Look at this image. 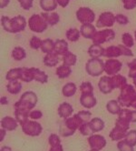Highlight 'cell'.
<instances>
[{"label": "cell", "mask_w": 136, "mask_h": 151, "mask_svg": "<svg viewBox=\"0 0 136 151\" xmlns=\"http://www.w3.org/2000/svg\"><path fill=\"white\" fill-rule=\"evenodd\" d=\"M90 151H99V150H97V149H91Z\"/></svg>", "instance_id": "cell-62"}, {"label": "cell", "mask_w": 136, "mask_h": 151, "mask_svg": "<svg viewBox=\"0 0 136 151\" xmlns=\"http://www.w3.org/2000/svg\"><path fill=\"white\" fill-rule=\"evenodd\" d=\"M112 80H113V84L114 88H120L122 89L125 86L127 85V79L125 77L122 75H114L112 76Z\"/></svg>", "instance_id": "cell-27"}, {"label": "cell", "mask_w": 136, "mask_h": 151, "mask_svg": "<svg viewBox=\"0 0 136 151\" xmlns=\"http://www.w3.org/2000/svg\"><path fill=\"white\" fill-rule=\"evenodd\" d=\"M133 101H136V93H135V96H134V99H133ZM132 101V102H133Z\"/></svg>", "instance_id": "cell-61"}, {"label": "cell", "mask_w": 136, "mask_h": 151, "mask_svg": "<svg viewBox=\"0 0 136 151\" xmlns=\"http://www.w3.org/2000/svg\"><path fill=\"white\" fill-rule=\"evenodd\" d=\"M83 125L80 118L75 114L74 116H70L65 120L64 124L60 126V134L63 137H69L74 135L75 130Z\"/></svg>", "instance_id": "cell-4"}, {"label": "cell", "mask_w": 136, "mask_h": 151, "mask_svg": "<svg viewBox=\"0 0 136 151\" xmlns=\"http://www.w3.org/2000/svg\"><path fill=\"white\" fill-rule=\"evenodd\" d=\"M21 74H22V68H12L6 73V78L8 81H16L21 78Z\"/></svg>", "instance_id": "cell-29"}, {"label": "cell", "mask_w": 136, "mask_h": 151, "mask_svg": "<svg viewBox=\"0 0 136 151\" xmlns=\"http://www.w3.org/2000/svg\"><path fill=\"white\" fill-rule=\"evenodd\" d=\"M127 66L130 68L128 76L132 78H136V58H134L132 62L128 63Z\"/></svg>", "instance_id": "cell-46"}, {"label": "cell", "mask_w": 136, "mask_h": 151, "mask_svg": "<svg viewBox=\"0 0 136 151\" xmlns=\"http://www.w3.org/2000/svg\"><path fill=\"white\" fill-rule=\"evenodd\" d=\"M103 56L109 58H118L120 56H122V52L120 46H111L105 49Z\"/></svg>", "instance_id": "cell-22"}, {"label": "cell", "mask_w": 136, "mask_h": 151, "mask_svg": "<svg viewBox=\"0 0 136 151\" xmlns=\"http://www.w3.org/2000/svg\"><path fill=\"white\" fill-rule=\"evenodd\" d=\"M117 147L119 151H134L133 147L128 144L125 140H120L117 143Z\"/></svg>", "instance_id": "cell-43"}, {"label": "cell", "mask_w": 136, "mask_h": 151, "mask_svg": "<svg viewBox=\"0 0 136 151\" xmlns=\"http://www.w3.org/2000/svg\"><path fill=\"white\" fill-rule=\"evenodd\" d=\"M98 87H99L100 91L102 93H103V94L111 93L114 89L113 80H112V77H108V76L102 77L100 78L99 83H98Z\"/></svg>", "instance_id": "cell-14"}, {"label": "cell", "mask_w": 136, "mask_h": 151, "mask_svg": "<svg viewBox=\"0 0 136 151\" xmlns=\"http://www.w3.org/2000/svg\"><path fill=\"white\" fill-rule=\"evenodd\" d=\"M1 24L5 31L8 33H19L25 30L26 27V20L23 16H16L13 18H9L8 17H1Z\"/></svg>", "instance_id": "cell-1"}, {"label": "cell", "mask_w": 136, "mask_h": 151, "mask_svg": "<svg viewBox=\"0 0 136 151\" xmlns=\"http://www.w3.org/2000/svg\"><path fill=\"white\" fill-rule=\"evenodd\" d=\"M41 16L50 26H55L60 21V17L56 12H43L41 13Z\"/></svg>", "instance_id": "cell-20"}, {"label": "cell", "mask_w": 136, "mask_h": 151, "mask_svg": "<svg viewBox=\"0 0 136 151\" xmlns=\"http://www.w3.org/2000/svg\"><path fill=\"white\" fill-rule=\"evenodd\" d=\"M49 151H64V149H63V146L60 145V146H57V147H51V149Z\"/></svg>", "instance_id": "cell-55"}, {"label": "cell", "mask_w": 136, "mask_h": 151, "mask_svg": "<svg viewBox=\"0 0 136 151\" xmlns=\"http://www.w3.org/2000/svg\"><path fill=\"white\" fill-rule=\"evenodd\" d=\"M79 130L81 132V134L83 136H89V135H93V131L90 126V123H85L83 124L80 127H79Z\"/></svg>", "instance_id": "cell-42"}, {"label": "cell", "mask_w": 136, "mask_h": 151, "mask_svg": "<svg viewBox=\"0 0 136 151\" xmlns=\"http://www.w3.org/2000/svg\"><path fill=\"white\" fill-rule=\"evenodd\" d=\"M122 43L125 47H127L129 48L133 47V44H134L133 37L130 33H124L122 37Z\"/></svg>", "instance_id": "cell-39"}, {"label": "cell", "mask_w": 136, "mask_h": 151, "mask_svg": "<svg viewBox=\"0 0 136 151\" xmlns=\"http://www.w3.org/2000/svg\"><path fill=\"white\" fill-rule=\"evenodd\" d=\"M73 112H74V109H73V106L67 102L62 103L58 107L59 116L62 118H65V119L70 117V116L73 114Z\"/></svg>", "instance_id": "cell-17"}, {"label": "cell", "mask_w": 136, "mask_h": 151, "mask_svg": "<svg viewBox=\"0 0 136 151\" xmlns=\"http://www.w3.org/2000/svg\"><path fill=\"white\" fill-rule=\"evenodd\" d=\"M42 42H43V40H41L39 37L34 36L30 39V47L33 49H39V48H41Z\"/></svg>", "instance_id": "cell-44"}, {"label": "cell", "mask_w": 136, "mask_h": 151, "mask_svg": "<svg viewBox=\"0 0 136 151\" xmlns=\"http://www.w3.org/2000/svg\"><path fill=\"white\" fill-rule=\"evenodd\" d=\"M0 131H1V137H0V141H3V139H4L5 136H6V129L1 127V130H0Z\"/></svg>", "instance_id": "cell-57"}, {"label": "cell", "mask_w": 136, "mask_h": 151, "mask_svg": "<svg viewBox=\"0 0 136 151\" xmlns=\"http://www.w3.org/2000/svg\"><path fill=\"white\" fill-rule=\"evenodd\" d=\"M76 61H77V57L74 53H72L70 51H68L65 56H63V62H64V65H66L68 67L75 66L76 64Z\"/></svg>", "instance_id": "cell-33"}, {"label": "cell", "mask_w": 136, "mask_h": 151, "mask_svg": "<svg viewBox=\"0 0 136 151\" xmlns=\"http://www.w3.org/2000/svg\"><path fill=\"white\" fill-rule=\"evenodd\" d=\"M68 44L64 39H57L55 42V49L54 52L58 56H65L68 52Z\"/></svg>", "instance_id": "cell-18"}, {"label": "cell", "mask_w": 136, "mask_h": 151, "mask_svg": "<svg viewBox=\"0 0 136 151\" xmlns=\"http://www.w3.org/2000/svg\"><path fill=\"white\" fill-rule=\"evenodd\" d=\"M56 0H40V6L45 12H53L57 7Z\"/></svg>", "instance_id": "cell-25"}, {"label": "cell", "mask_w": 136, "mask_h": 151, "mask_svg": "<svg viewBox=\"0 0 136 151\" xmlns=\"http://www.w3.org/2000/svg\"><path fill=\"white\" fill-rule=\"evenodd\" d=\"M124 140L131 146L134 147L136 146V130H131L127 133L126 137H125Z\"/></svg>", "instance_id": "cell-40"}, {"label": "cell", "mask_w": 136, "mask_h": 151, "mask_svg": "<svg viewBox=\"0 0 136 151\" xmlns=\"http://www.w3.org/2000/svg\"><path fill=\"white\" fill-rule=\"evenodd\" d=\"M106 109L108 110L109 113L113 115H116V114H119L122 109L117 100H110L106 105Z\"/></svg>", "instance_id": "cell-35"}, {"label": "cell", "mask_w": 136, "mask_h": 151, "mask_svg": "<svg viewBox=\"0 0 136 151\" xmlns=\"http://www.w3.org/2000/svg\"><path fill=\"white\" fill-rule=\"evenodd\" d=\"M122 4L126 10H132L136 7V0H122Z\"/></svg>", "instance_id": "cell-49"}, {"label": "cell", "mask_w": 136, "mask_h": 151, "mask_svg": "<svg viewBox=\"0 0 136 151\" xmlns=\"http://www.w3.org/2000/svg\"><path fill=\"white\" fill-rule=\"evenodd\" d=\"M76 92V85L75 83L69 82L67 84H66L62 88V94L63 96H66V98H70V96H73Z\"/></svg>", "instance_id": "cell-28"}, {"label": "cell", "mask_w": 136, "mask_h": 151, "mask_svg": "<svg viewBox=\"0 0 136 151\" xmlns=\"http://www.w3.org/2000/svg\"><path fill=\"white\" fill-rule=\"evenodd\" d=\"M22 88V84L19 83L17 80L16 81H9V83L6 85V89L7 91L12 94V95H16L21 91Z\"/></svg>", "instance_id": "cell-32"}, {"label": "cell", "mask_w": 136, "mask_h": 151, "mask_svg": "<svg viewBox=\"0 0 136 151\" xmlns=\"http://www.w3.org/2000/svg\"><path fill=\"white\" fill-rule=\"evenodd\" d=\"M17 126H18L17 120L11 116H5L1 120V127L8 131L15 130V129H16Z\"/></svg>", "instance_id": "cell-19"}, {"label": "cell", "mask_w": 136, "mask_h": 151, "mask_svg": "<svg viewBox=\"0 0 136 151\" xmlns=\"http://www.w3.org/2000/svg\"><path fill=\"white\" fill-rule=\"evenodd\" d=\"M104 51H105V49L103 47H101V45H95V44H93L88 48L89 56L93 58H100L101 57H103L104 55Z\"/></svg>", "instance_id": "cell-21"}, {"label": "cell", "mask_w": 136, "mask_h": 151, "mask_svg": "<svg viewBox=\"0 0 136 151\" xmlns=\"http://www.w3.org/2000/svg\"><path fill=\"white\" fill-rule=\"evenodd\" d=\"M56 1H57L58 5L60 6L65 8V7H66L68 6V4H69V2L71 1V0H56Z\"/></svg>", "instance_id": "cell-53"}, {"label": "cell", "mask_w": 136, "mask_h": 151, "mask_svg": "<svg viewBox=\"0 0 136 151\" xmlns=\"http://www.w3.org/2000/svg\"><path fill=\"white\" fill-rule=\"evenodd\" d=\"M86 72L92 77H98L104 71V63L100 58H90L85 65Z\"/></svg>", "instance_id": "cell-6"}, {"label": "cell", "mask_w": 136, "mask_h": 151, "mask_svg": "<svg viewBox=\"0 0 136 151\" xmlns=\"http://www.w3.org/2000/svg\"><path fill=\"white\" fill-rule=\"evenodd\" d=\"M89 123H90V126H91V127L93 129V133L102 131L103 129V127H104V122L101 119L100 117L93 118V119H91V121Z\"/></svg>", "instance_id": "cell-30"}, {"label": "cell", "mask_w": 136, "mask_h": 151, "mask_svg": "<svg viewBox=\"0 0 136 151\" xmlns=\"http://www.w3.org/2000/svg\"><path fill=\"white\" fill-rule=\"evenodd\" d=\"M9 2H10V0H0V7L4 8V7L7 6Z\"/></svg>", "instance_id": "cell-54"}, {"label": "cell", "mask_w": 136, "mask_h": 151, "mask_svg": "<svg viewBox=\"0 0 136 151\" xmlns=\"http://www.w3.org/2000/svg\"><path fill=\"white\" fill-rule=\"evenodd\" d=\"M130 122H131V120L129 119V118L119 116L118 119L115 122V127H120V128L123 129V130L127 131L130 127Z\"/></svg>", "instance_id": "cell-38"}, {"label": "cell", "mask_w": 136, "mask_h": 151, "mask_svg": "<svg viewBox=\"0 0 136 151\" xmlns=\"http://www.w3.org/2000/svg\"><path fill=\"white\" fill-rule=\"evenodd\" d=\"M115 37V32L112 29H105L98 31L95 34L93 37L92 38L93 43L95 45H102L103 43L113 40Z\"/></svg>", "instance_id": "cell-10"}, {"label": "cell", "mask_w": 136, "mask_h": 151, "mask_svg": "<svg viewBox=\"0 0 136 151\" xmlns=\"http://www.w3.org/2000/svg\"><path fill=\"white\" fill-rule=\"evenodd\" d=\"M134 37H135V39H136V30H135V33H134Z\"/></svg>", "instance_id": "cell-63"}, {"label": "cell", "mask_w": 136, "mask_h": 151, "mask_svg": "<svg viewBox=\"0 0 136 151\" xmlns=\"http://www.w3.org/2000/svg\"><path fill=\"white\" fill-rule=\"evenodd\" d=\"M48 141H49V145L51 146V147H57V146L61 145L60 137L57 135H56V134H51L49 138H48Z\"/></svg>", "instance_id": "cell-45"}, {"label": "cell", "mask_w": 136, "mask_h": 151, "mask_svg": "<svg viewBox=\"0 0 136 151\" xmlns=\"http://www.w3.org/2000/svg\"><path fill=\"white\" fill-rule=\"evenodd\" d=\"M80 32L81 35L87 39H92L96 33V28L95 26H93L92 24H83L80 27Z\"/></svg>", "instance_id": "cell-16"}, {"label": "cell", "mask_w": 136, "mask_h": 151, "mask_svg": "<svg viewBox=\"0 0 136 151\" xmlns=\"http://www.w3.org/2000/svg\"><path fill=\"white\" fill-rule=\"evenodd\" d=\"M20 79L26 83L36 80V81H38L42 84H44L48 81V77L44 71H42L38 68H22V74H21Z\"/></svg>", "instance_id": "cell-2"}, {"label": "cell", "mask_w": 136, "mask_h": 151, "mask_svg": "<svg viewBox=\"0 0 136 151\" xmlns=\"http://www.w3.org/2000/svg\"><path fill=\"white\" fill-rule=\"evenodd\" d=\"M80 103L83 106L86 107V109H92L96 105L97 101L93 93H82L80 98Z\"/></svg>", "instance_id": "cell-15"}, {"label": "cell", "mask_w": 136, "mask_h": 151, "mask_svg": "<svg viewBox=\"0 0 136 151\" xmlns=\"http://www.w3.org/2000/svg\"><path fill=\"white\" fill-rule=\"evenodd\" d=\"M115 21L120 24V25H127L129 23V19L126 16H124L122 14H118L115 16Z\"/></svg>", "instance_id": "cell-48"}, {"label": "cell", "mask_w": 136, "mask_h": 151, "mask_svg": "<svg viewBox=\"0 0 136 151\" xmlns=\"http://www.w3.org/2000/svg\"><path fill=\"white\" fill-rule=\"evenodd\" d=\"M26 50L23 47H16L12 50V58L16 61L23 60L24 58H26Z\"/></svg>", "instance_id": "cell-36"}, {"label": "cell", "mask_w": 136, "mask_h": 151, "mask_svg": "<svg viewBox=\"0 0 136 151\" xmlns=\"http://www.w3.org/2000/svg\"><path fill=\"white\" fill-rule=\"evenodd\" d=\"M33 1L34 0H18V2L20 3V6L25 10H29L33 6Z\"/></svg>", "instance_id": "cell-50"}, {"label": "cell", "mask_w": 136, "mask_h": 151, "mask_svg": "<svg viewBox=\"0 0 136 151\" xmlns=\"http://www.w3.org/2000/svg\"><path fill=\"white\" fill-rule=\"evenodd\" d=\"M58 62H59L58 55L55 52L46 54V56L44 58V64L46 67H49V68H53V67L56 66Z\"/></svg>", "instance_id": "cell-26"}, {"label": "cell", "mask_w": 136, "mask_h": 151, "mask_svg": "<svg viewBox=\"0 0 136 151\" xmlns=\"http://www.w3.org/2000/svg\"><path fill=\"white\" fill-rule=\"evenodd\" d=\"M0 151H12V149L10 148L9 147H7V146H4V147H1V149H0Z\"/></svg>", "instance_id": "cell-58"}, {"label": "cell", "mask_w": 136, "mask_h": 151, "mask_svg": "<svg viewBox=\"0 0 136 151\" xmlns=\"http://www.w3.org/2000/svg\"><path fill=\"white\" fill-rule=\"evenodd\" d=\"M80 34L81 32L77 29V28H70L66 31V38L69 40V41H72V42H75L79 39L80 37Z\"/></svg>", "instance_id": "cell-37"}, {"label": "cell", "mask_w": 136, "mask_h": 151, "mask_svg": "<svg viewBox=\"0 0 136 151\" xmlns=\"http://www.w3.org/2000/svg\"><path fill=\"white\" fill-rule=\"evenodd\" d=\"M54 49H55V42L53 40L50 38L43 40L42 46H41V50L44 53L46 54L52 53V52H54Z\"/></svg>", "instance_id": "cell-34"}, {"label": "cell", "mask_w": 136, "mask_h": 151, "mask_svg": "<svg viewBox=\"0 0 136 151\" xmlns=\"http://www.w3.org/2000/svg\"><path fill=\"white\" fill-rule=\"evenodd\" d=\"M31 111H27V110H24V109H16L15 110V116H16V119L17 120V122L22 126L23 124H25L28 119L29 115H30Z\"/></svg>", "instance_id": "cell-24"}, {"label": "cell", "mask_w": 136, "mask_h": 151, "mask_svg": "<svg viewBox=\"0 0 136 151\" xmlns=\"http://www.w3.org/2000/svg\"><path fill=\"white\" fill-rule=\"evenodd\" d=\"M80 90L82 93H93V87L90 82H83L80 86Z\"/></svg>", "instance_id": "cell-47"}, {"label": "cell", "mask_w": 136, "mask_h": 151, "mask_svg": "<svg viewBox=\"0 0 136 151\" xmlns=\"http://www.w3.org/2000/svg\"><path fill=\"white\" fill-rule=\"evenodd\" d=\"M76 18L83 25L92 24L95 19V14L89 7H80L76 11Z\"/></svg>", "instance_id": "cell-8"}, {"label": "cell", "mask_w": 136, "mask_h": 151, "mask_svg": "<svg viewBox=\"0 0 136 151\" xmlns=\"http://www.w3.org/2000/svg\"><path fill=\"white\" fill-rule=\"evenodd\" d=\"M122 64L118 59L110 58L104 63V72L108 76L117 75L122 69Z\"/></svg>", "instance_id": "cell-11"}, {"label": "cell", "mask_w": 136, "mask_h": 151, "mask_svg": "<svg viewBox=\"0 0 136 151\" xmlns=\"http://www.w3.org/2000/svg\"><path fill=\"white\" fill-rule=\"evenodd\" d=\"M133 84H134L135 88H136V78H133Z\"/></svg>", "instance_id": "cell-60"}, {"label": "cell", "mask_w": 136, "mask_h": 151, "mask_svg": "<svg viewBox=\"0 0 136 151\" xmlns=\"http://www.w3.org/2000/svg\"><path fill=\"white\" fill-rule=\"evenodd\" d=\"M29 28L36 33H43L45 30H46L48 24L46 22V20L41 15H32L28 20Z\"/></svg>", "instance_id": "cell-7"}, {"label": "cell", "mask_w": 136, "mask_h": 151, "mask_svg": "<svg viewBox=\"0 0 136 151\" xmlns=\"http://www.w3.org/2000/svg\"><path fill=\"white\" fill-rule=\"evenodd\" d=\"M37 103V96L33 91H26L15 104V109L31 111Z\"/></svg>", "instance_id": "cell-3"}, {"label": "cell", "mask_w": 136, "mask_h": 151, "mask_svg": "<svg viewBox=\"0 0 136 151\" xmlns=\"http://www.w3.org/2000/svg\"><path fill=\"white\" fill-rule=\"evenodd\" d=\"M131 122L136 123V111H132L131 113Z\"/></svg>", "instance_id": "cell-56"}, {"label": "cell", "mask_w": 136, "mask_h": 151, "mask_svg": "<svg viewBox=\"0 0 136 151\" xmlns=\"http://www.w3.org/2000/svg\"><path fill=\"white\" fill-rule=\"evenodd\" d=\"M56 75L59 78H66L67 77L71 75L72 73V69H71V67H68L66 65H64L63 64L62 66L58 67L56 68Z\"/></svg>", "instance_id": "cell-31"}, {"label": "cell", "mask_w": 136, "mask_h": 151, "mask_svg": "<svg viewBox=\"0 0 136 151\" xmlns=\"http://www.w3.org/2000/svg\"><path fill=\"white\" fill-rule=\"evenodd\" d=\"M126 135H127V131H125L123 129L117 127H114V128L109 134L110 138L113 140V141H120L122 138H125Z\"/></svg>", "instance_id": "cell-23"}, {"label": "cell", "mask_w": 136, "mask_h": 151, "mask_svg": "<svg viewBox=\"0 0 136 151\" xmlns=\"http://www.w3.org/2000/svg\"><path fill=\"white\" fill-rule=\"evenodd\" d=\"M132 106L133 107V109H136V101H133V102L132 103Z\"/></svg>", "instance_id": "cell-59"}, {"label": "cell", "mask_w": 136, "mask_h": 151, "mask_svg": "<svg viewBox=\"0 0 136 151\" xmlns=\"http://www.w3.org/2000/svg\"><path fill=\"white\" fill-rule=\"evenodd\" d=\"M88 143L92 149H97V150L103 149L107 144L106 139L103 136L95 135V134H93L90 136V137L88 138Z\"/></svg>", "instance_id": "cell-13"}, {"label": "cell", "mask_w": 136, "mask_h": 151, "mask_svg": "<svg viewBox=\"0 0 136 151\" xmlns=\"http://www.w3.org/2000/svg\"><path fill=\"white\" fill-rule=\"evenodd\" d=\"M121 49H122V56H126V57H132L133 56V54H132V51L127 47H125L124 45H119Z\"/></svg>", "instance_id": "cell-51"}, {"label": "cell", "mask_w": 136, "mask_h": 151, "mask_svg": "<svg viewBox=\"0 0 136 151\" xmlns=\"http://www.w3.org/2000/svg\"><path fill=\"white\" fill-rule=\"evenodd\" d=\"M115 22V16L111 12H103L100 15L97 22L96 27H113Z\"/></svg>", "instance_id": "cell-12"}, {"label": "cell", "mask_w": 136, "mask_h": 151, "mask_svg": "<svg viewBox=\"0 0 136 151\" xmlns=\"http://www.w3.org/2000/svg\"><path fill=\"white\" fill-rule=\"evenodd\" d=\"M21 127H22V131L26 135L31 137H37L43 131V127L41 124L33 120H27Z\"/></svg>", "instance_id": "cell-9"}, {"label": "cell", "mask_w": 136, "mask_h": 151, "mask_svg": "<svg viewBox=\"0 0 136 151\" xmlns=\"http://www.w3.org/2000/svg\"><path fill=\"white\" fill-rule=\"evenodd\" d=\"M135 93L136 91L134 89L133 86L127 84L122 89H121V94L118 96L117 101L120 104V106H127V107L131 106L134 99Z\"/></svg>", "instance_id": "cell-5"}, {"label": "cell", "mask_w": 136, "mask_h": 151, "mask_svg": "<svg viewBox=\"0 0 136 151\" xmlns=\"http://www.w3.org/2000/svg\"><path fill=\"white\" fill-rule=\"evenodd\" d=\"M76 115H77V116L80 118V120L82 121L83 124L88 123V122L91 121V116H92V114H91V112H89V111H83H83L78 112Z\"/></svg>", "instance_id": "cell-41"}, {"label": "cell", "mask_w": 136, "mask_h": 151, "mask_svg": "<svg viewBox=\"0 0 136 151\" xmlns=\"http://www.w3.org/2000/svg\"><path fill=\"white\" fill-rule=\"evenodd\" d=\"M31 119H39L42 116H43V113L39 110H33L30 112V115H29Z\"/></svg>", "instance_id": "cell-52"}]
</instances>
